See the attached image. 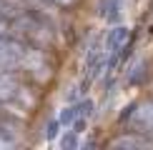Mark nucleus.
<instances>
[{
  "label": "nucleus",
  "instance_id": "obj_5",
  "mask_svg": "<svg viewBox=\"0 0 153 150\" xmlns=\"http://www.w3.org/2000/svg\"><path fill=\"white\" fill-rule=\"evenodd\" d=\"M105 68H108L105 45H103V40H95L91 45V53H88V73H91V78H95V75H100Z\"/></svg>",
  "mask_w": 153,
  "mask_h": 150
},
{
  "label": "nucleus",
  "instance_id": "obj_7",
  "mask_svg": "<svg viewBox=\"0 0 153 150\" xmlns=\"http://www.w3.org/2000/svg\"><path fill=\"white\" fill-rule=\"evenodd\" d=\"M3 123H5V118H3V115H0V125H3Z\"/></svg>",
  "mask_w": 153,
  "mask_h": 150
},
{
  "label": "nucleus",
  "instance_id": "obj_3",
  "mask_svg": "<svg viewBox=\"0 0 153 150\" xmlns=\"http://www.w3.org/2000/svg\"><path fill=\"white\" fill-rule=\"evenodd\" d=\"M128 40H131V30L126 28V25H116V28L105 35L103 45H105V53H108V65H113V62L118 60V55L128 48Z\"/></svg>",
  "mask_w": 153,
  "mask_h": 150
},
{
  "label": "nucleus",
  "instance_id": "obj_1",
  "mask_svg": "<svg viewBox=\"0 0 153 150\" xmlns=\"http://www.w3.org/2000/svg\"><path fill=\"white\" fill-rule=\"evenodd\" d=\"M28 98L23 83L10 70H0V108H20V103Z\"/></svg>",
  "mask_w": 153,
  "mask_h": 150
},
{
  "label": "nucleus",
  "instance_id": "obj_6",
  "mask_svg": "<svg viewBox=\"0 0 153 150\" xmlns=\"http://www.w3.org/2000/svg\"><path fill=\"white\" fill-rule=\"evenodd\" d=\"M45 3L55 5V8H71V5H75L78 0H45Z\"/></svg>",
  "mask_w": 153,
  "mask_h": 150
},
{
  "label": "nucleus",
  "instance_id": "obj_4",
  "mask_svg": "<svg viewBox=\"0 0 153 150\" xmlns=\"http://www.w3.org/2000/svg\"><path fill=\"white\" fill-rule=\"evenodd\" d=\"M108 148H118V150H148L153 148V138L143 135V133H126L118 135L108 143Z\"/></svg>",
  "mask_w": 153,
  "mask_h": 150
},
{
  "label": "nucleus",
  "instance_id": "obj_2",
  "mask_svg": "<svg viewBox=\"0 0 153 150\" xmlns=\"http://www.w3.org/2000/svg\"><path fill=\"white\" fill-rule=\"evenodd\" d=\"M128 125L133 133L153 135V100H141L128 112Z\"/></svg>",
  "mask_w": 153,
  "mask_h": 150
}]
</instances>
